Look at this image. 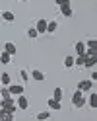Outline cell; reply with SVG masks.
Instances as JSON below:
<instances>
[{
    "label": "cell",
    "mask_w": 97,
    "mask_h": 121,
    "mask_svg": "<svg viewBox=\"0 0 97 121\" xmlns=\"http://www.w3.org/2000/svg\"><path fill=\"white\" fill-rule=\"evenodd\" d=\"M72 105L76 109H81L85 105V96H84V92H80V90H76L74 92V96H72Z\"/></svg>",
    "instance_id": "6da1fadb"
},
{
    "label": "cell",
    "mask_w": 97,
    "mask_h": 121,
    "mask_svg": "<svg viewBox=\"0 0 97 121\" xmlns=\"http://www.w3.org/2000/svg\"><path fill=\"white\" fill-rule=\"evenodd\" d=\"M0 108H4L8 113H16L18 105L14 102V98H2V100H0Z\"/></svg>",
    "instance_id": "7a4b0ae2"
},
{
    "label": "cell",
    "mask_w": 97,
    "mask_h": 121,
    "mask_svg": "<svg viewBox=\"0 0 97 121\" xmlns=\"http://www.w3.org/2000/svg\"><path fill=\"white\" fill-rule=\"evenodd\" d=\"M14 102H16L18 109H21V111H25V109L29 108V100L25 98V94H19V96H16V98H14Z\"/></svg>",
    "instance_id": "3957f363"
},
{
    "label": "cell",
    "mask_w": 97,
    "mask_h": 121,
    "mask_svg": "<svg viewBox=\"0 0 97 121\" xmlns=\"http://www.w3.org/2000/svg\"><path fill=\"white\" fill-rule=\"evenodd\" d=\"M76 90H80V92H91L93 90V80H80L78 82V88Z\"/></svg>",
    "instance_id": "277c9868"
},
{
    "label": "cell",
    "mask_w": 97,
    "mask_h": 121,
    "mask_svg": "<svg viewBox=\"0 0 97 121\" xmlns=\"http://www.w3.org/2000/svg\"><path fill=\"white\" fill-rule=\"evenodd\" d=\"M47 22H49V20H45V18H41V20H37V24L33 26V27L37 29V33H39V35H43V33H47Z\"/></svg>",
    "instance_id": "5b68a950"
},
{
    "label": "cell",
    "mask_w": 97,
    "mask_h": 121,
    "mask_svg": "<svg viewBox=\"0 0 97 121\" xmlns=\"http://www.w3.org/2000/svg\"><path fill=\"white\" fill-rule=\"evenodd\" d=\"M8 90H10V94L16 98L19 94H23V84H8Z\"/></svg>",
    "instance_id": "8992f818"
},
{
    "label": "cell",
    "mask_w": 97,
    "mask_h": 121,
    "mask_svg": "<svg viewBox=\"0 0 97 121\" xmlns=\"http://www.w3.org/2000/svg\"><path fill=\"white\" fill-rule=\"evenodd\" d=\"M29 78H33L35 82H43V80H45V74H43L39 69H33L31 74H29Z\"/></svg>",
    "instance_id": "52a82bcc"
},
{
    "label": "cell",
    "mask_w": 97,
    "mask_h": 121,
    "mask_svg": "<svg viewBox=\"0 0 97 121\" xmlns=\"http://www.w3.org/2000/svg\"><path fill=\"white\" fill-rule=\"evenodd\" d=\"M47 104H49V109H50V111H58V109L62 108V104L58 102V100H54V98H49Z\"/></svg>",
    "instance_id": "ba28073f"
},
{
    "label": "cell",
    "mask_w": 97,
    "mask_h": 121,
    "mask_svg": "<svg viewBox=\"0 0 97 121\" xmlns=\"http://www.w3.org/2000/svg\"><path fill=\"white\" fill-rule=\"evenodd\" d=\"M58 8H60V14H62L64 18H72V8H70V2H68V4H60Z\"/></svg>",
    "instance_id": "9c48e42d"
},
{
    "label": "cell",
    "mask_w": 97,
    "mask_h": 121,
    "mask_svg": "<svg viewBox=\"0 0 97 121\" xmlns=\"http://www.w3.org/2000/svg\"><path fill=\"white\" fill-rule=\"evenodd\" d=\"M85 104L89 105L91 109H97V94H89V98H85Z\"/></svg>",
    "instance_id": "30bf717a"
},
{
    "label": "cell",
    "mask_w": 97,
    "mask_h": 121,
    "mask_svg": "<svg viewBox=\"0 0 97 121\" xmlns=\"http://www.w3.org/2000/svg\"><path fill=\"white\" fill-rule=\"evenodd\" d=\"M4 51L8 53V55H12V57H14V55H16V53H18V49H16V45H14L12 41H8V43H4Z\"/></svg>",
    "instance_id": "8fae6325"
},
{
    "label": "cell",
    "mask_w": 97,
    "mask_h": 121,
    "mask_svg": "<svg viewBox=\"0 0 97 121\" xmlns=\"http://www.w3.org/2000/svg\"><path fill=\"white\" fill-rule=\"evenodd\" d=\"M2 20L6 22V24H12V22L16 20V16H14V12H10V10H4V12H2Z\"/></svg>",
    "instance_id": "7c38bea8"
},
{
    "label": "cell",
    "mask_w": 97,
    "mask_h": 121,
    "mask_svg": "<svg viewBox=\"0 0 97 121\" xmlns=\"http://www.w3.org/2000/svg\"><path fill=\"white\" fill-rule=\"evenodd\" d=\"M56 29H58V24H56L54 20H49V22H47V33H49V35H53Z\"/></svg>",
    "instance_id": "4fadbf2b"
},
{
    "label": "cell",
    "mask_w": 97,
    "mask_h": 121,
    "mask_svg": "<svg viewBox=\"0 0 97 121\" xmlns=\"http://www.w3.org/2000/svg\"><path fill=\"white\" fill-rule=\"evenodd\" d=\"M95 65H97V57H85L84 69H95Z\"/></svg>",
    "instance_id": "5bb4252c"
},
{
    "label": "cell",
    "mask_w": 97,
    "mask_h": 121,
    "mask_svg": "<svg viewBox=\"0 0 97 121\" xmlns=\"http://www.w3.org/2000/svg\"><path fill=\"white\" fill-rule=\"evenodd\" d=\"M8 84H12V76L8 72H2L0 74V86H8Z\"/></svg>",
    "instance_id": "9a60e30c"
},
{
    "label": "cell",
    "mask_w": 97,
    "mask_h": 121,
    "mask_svg": "<svg viewBox=\"0 0 97 121\" xmlns=\"http://www.w3.org/2000/svg\"><path fill=\"white\" fill-rule=\"evenodd\" d=\"M84 63H85V55L81 53V55L74 57V66H80V69H84Z\"/></svg>",
    "instance_id": "2e32d148"
},
{
    "label": "cell",
    "mask_w": 97,
    "mask_h": 121,
    "mask_svg": "<svg viewBox=\"0 0 97 121\" xmlns=\"http://www.w3.org/2000/svg\"><path fill=\"white\" fill-rule=\"evenodd\" d=\"M10 60H12V55H8L6 51L0 53V63H2V65H10Z\"/></svg>",
    "instance_id": "e0dca14e"
},
{
    "label": "cell",
    "mask_w": 97,
    "mask_h": 121,
    "mask_svg": "<svg viewBox=\"0 0 97 121\" xmlns=\"http://www.w3.org/2000/svg\"><path fill=\"white\" fill-rule=\"evenodd\" d=\"M53 98H54V100H58V102H62V98H64V90H62V88H54Z\"/></svg>",
    "instance_id": "ac0fdd59"
},
{
    "label": "cell",
    "mask_w": 97,
    "mask_h": 121,
    "mask_svg": "<svg viewBox=\"0 0 97 121\" xmlns=\"http://www.w3.org/2000/svg\"><path fill=\"white\" fill-rule=\"evenodd\" d=\"M2 98H14V96L10 94L8 86H2V88H0V100H2Z\"/></svg>",
    "instance_id": "d6986e66"
},
{
    "label": "cell",
    "mask_w": 97,
    "mask_h": 121,
    "mask_svg": "<svg viewBox=\"0 0 97 121\" xmlns=\"http://www.w3.org/2000/svg\"><path fill=\"white\" fill-rule=\"evenodd\" d=\"M74 49H76V53H78V55H81V53L85 51V43H84V41H78L76 45H74Z\"/></svg>",
    "instance_id": "ffe728a7"
},
{
    "label": "cell",
    "mask_w": 97,
    "mask_h": 121,
    "mask_svg": "<svg viewBox=\"0 0 97 121\" xmlns=\"http://www.w3.org/2000/svg\"><path fill=\"white\" fill-rule=\"evenodd\" d=\"M37 119H39V121L50 119V111H39V113H37Z\"/></svg>",
    "instance_id": "44dd1931"
},
{
    "label": "cell",
    "mask_w": 97,
    "mask_h": 121,
    "mask_svg": "<svg viewBox=\"0 0 97 121\" xmlns=\"http://www.w3.org/2000/svg\"><path fill=\"white\" fill-rule=\"evenodd\" d=\"M85 49H97V39H93V37L87 39L85 41Z\"/></svg>",
    "instance_id": "7402d4cb"
},
{
    "label": "cell",
    "mask_w": 97,
    "mask_h": 121,
    "mask_svg": "<svg viewBox=\"0 0 97 121\" xmlns=\"http://www.w3.org/2000/svg\"><path fill=\"white\" fill-rule=\"evenodd\" d=\"M27 37H29V39H37V37H39L37 29H35V27H29V29H27Z\"/></svg>",
    "instance_id": "603a6c76"
},
{
    "label": "cell",
    "mask_w": 97,
    "mask_h": 121,
    "mask_svg": "<svg viewBox=\"0 0 97 121\" xmlns=\"http://www.w3.org/2000/svg\"><path fill=\"white\" fill-rule=\"evenodd\" d=\"M19 78H21V82H29V72L25 69H21L19 70Z\"/></svg>",
    "instance_id": "cb8c5ba5"
},
{
    "label": "cell",
    "mask_w": 97,
    "mask_h": 121,
    "mask_svg": "<svg viewBox=\"0 0 97 121\" xmlns=\"http://www.w3.org/2000/svg\"><path fill=\"white\" fill-rule=\"evenodd\" d=\"M74 66V57H66L64 59V69H72Z\"/></svg>",
    "instance_id": "d4e9b609"
},
{
    "label": "cell",
    "mask_w": 97,
    "mask_h": 121,
    "mask_svg": "<svg viewBox=\"0 0 97 121\" xmlns=\"http://www.w3.org/2000/svg\"><path fill=\"white\" fill-rule=\"evenodd\" d=\"M84 55H85V57H97V49H85Z\"/></svg>",
    "instance_id": "484cf974"
},
{
    "label": "cell",
    "mask_w": 97,
    "mask_h": 121,
    "mask_svg": "<svg viewBox=\"0 0 97 121\" xmlns=\"http://www.w3.org/2000/svg\"><path fill=\"white\" fill-rule=\"evenodd\" d=\"M89 80H93V82L97 80V70H93V69H91V76H89Z\"/></svg>",
    "instance_id": "4316f807"
},
{
    "label": "cell",
    "mask_w": 97,
    "mask_h": 121,
    "mask_svg": "<svg viewBox=\"0 0 97 121\" xmlns=\"http://www.w3.org/2000/svg\"><path fill=\"white\" fill-rule=\"evenodd\" d=\"M6 113H8V111H6V109H4V108H0V121H2V119H4V117H6Z\"/></svg>",
    "instance_id": "83f0119b"
},
{
    "label": "cell",
    "mask_w": 97,
    "mask_h": 121,
    "mask_svg": "<svg viewBox=\"0 0 97 121\" xmlns=\"http://www.w3.org/2000/svg\"><path fill=\"white\" fill-rule=\"evenodd\" d=\"M54 2H56L58 6H60V4H68V2H70V0H54Z\"/></svg>",
    "instance_id": "f1b7e54d"
},
{
    "label": "cell",
    "mask_w": 97,
    "mask_h": 121,
    "mask_svg": "<svg viewBox=\"0 0 97 121\" xmlns=\"http://www.w3.org/2000/svg\"><path fill=\"white\" fill-rule=\"evenodd\" d=\"M4 119H8V121H12V119H14V113H6V117H4Z\"/></svg>",
    "instance_id": "f546056e"
},
{
    "label": "cell",
    "mask_w": 97,
    "mask_h": 121,
    "mask_svg": "<svg viewBox=\"0 0 97 121\" xmlns=\"http://www.w3.org/2000/svg\"><path fill=\"white\" fill-rule=\"evenodd\" d=\"M19 2H27V0H19Z\"/></svg>",
    "instance_id": "4dcf8cb0"
}]
</instances>
